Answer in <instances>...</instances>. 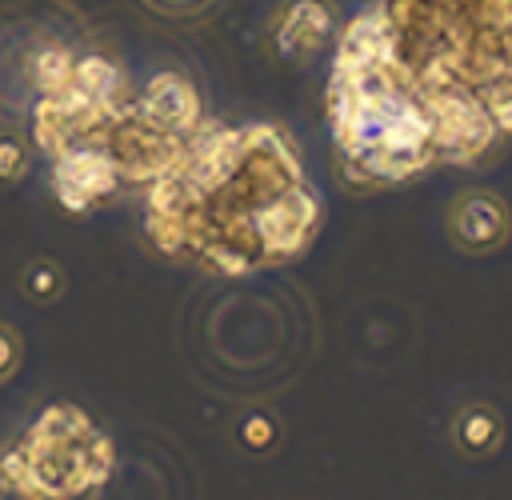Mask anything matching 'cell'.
Segmentation results:
<instances>
[{
  "instance_id": "cell-1",
  "label": "cell",
  "mask_w": 512,
  "mask_h": 500,
  "mask_svg": "<svg viewBox=\"0 0 512 500\" xmlns=\"http://www.w3.org/2000/svg\"><path fill=\"white\" fill-rule=\"evenodd\" d=\"M316 192L276 124L196 132L184 160L148 184V236L172 260L240 276L308 248L320 228Z\"/></svg>"
},
{
  "instance_id": "cell-2",
  "label": "cell",
  "mask_w": 512,
  "mask_h": 500,
  "mask_svg": "<svg viewBox=\"0 0 512 500\" xmlns=\"http://www.w3.org/2000/svg\"><path fill=\"white\" fill-rule=\"evenodd\" d=\"M372 12L428 104L440 164H472L512 136V0H380Z\"/></svg>"
},
{
  "instance_id": "cell-3",
  "label": "cell",
  "mask_w": 512,
  "mask_h": 500,
  "mask_svg": "<svg viewBox=\"0 0 512 500\" xmlns=\"http://www.w3.org/2000/svg\"><path fill=\"white\" fill-rule=\"evenodd\" d=\"M324 108L340 164L364 188L400 184L440 164L428 104L384 48L372 8L340 36Z\"/></svg>"
},
{
  "instance_id": "cell-4",
  "label": "cell",
  "mask_w": 512,
  "mask_h": 500,
  "mask_svg": "<svg viewBox=\"0 0 512 500\" xmlns=\"http://www.w3.org/2000/svg\"><path fill=\"white\" fill-rule=\"evenodd\" d=\"M8 492L16 496H84L112 472L108 436L72 404L48 408L16 452L0 460Z\"/></svg>"
},
{
  "instance_id": "cell-5",
  "label": "cell",
  "mask_w": 512,
  "mask_h": 500,
  "mask_svg": "<svg viewBox=\"0 0 512 500\" xmlns=\"http://www.w3.org/2000/svg\"><path fill=\"white\" fill-rule=\"evenodd\" d=\"M52 188L64 208L84 212V208L108 200L120 188V176L100 148L76 144V148H64L52 156Z\"/></svg>"
},
{
  "instance_id": "cell-6",
  "label": "cell",
  "mask_w": 512,
  "mask_h": 500,
  "mask_svg": "<svg viewBox=\"0 0 512 500\" xmlns=\"http://www.w3.org/2000/svg\"><path fill=\"white\" fill-rule=\"evenodd\" d=\"M140 104L180 132H200V96L184 76H172V72L152 76L148 88L140 92Z\"/></svg>"
},
{
  "instance_id": "cell-7",
  "label": "cell",
  "mask_w": 512,
  "mask_h": 500,
  "mask_svg": "<svg viewBox=\"0 0 512 500\" xmlns=\"http://www.w3.org/2000/svg\"><path fill=\"white\" fill-rule=\"evenodd\" d=\"M452 228H456V240L460 244H468V248H492L508 232V212H504V204L492 192H472V196L460 200Z\"/></svg>"
},
{
  "instance_id": "cell-8",
  "label": "cell",
  "mask_w": 512,
  "mask_h": 500,
  "mask_svg": "<svg viewBox=\"0 0 512 500\" xmlns=\"http://www.w3.org/2000/svg\"><path fill=\"white\" fill-rule=\"evenodd\" d=\"M328 24H332L328 4H320V0H296V4L288 8V16H284L276 40H280L284 52H292V56H308V52H316V44L324 40Z\"/></svg>"
},
{
  "instance_id": "cell-9",
  "label": "cell",
  "mask_w": 512,
  "mask_h": 500,
  "mask_svg": "<svg viewBox=\"0 0 512 500\" xmlns=\"http://www.w3.org/2000/svg\"><path fill=\"white\" fill-rule=\"evenodd\" d=\"M72 64L76 60L64 48H44L36 56V84H40V92H60L68 84V76H72Z\"/></svg>"
},
{
  "instance_id": "cell-10",
  "label": "cell",
  "mask_w": 512,
  "mask_h": 500,
  "mask_svg": "<svg viewBox=\"0 0 512 500\" xmlns=\"http://www.w3.org/2000/svg\"><path fill=\"white\" fill-rule=\"evenodd\" d=\"M24 164H28L24 144L12 140V136H4V140H0V180H16V176L24 172Z\"/></svg>"
},
{
  "instance_id": "cell-11",
  "label": "cell",
  "mask_w": 512,
  "mask_h": 500,
  "mask_svg": "<svg viewBox=\"0 0 512 500\" xmlns=\"http://www.w3.org/2000/svg\"><path fill=\"white\" fill-rule=\"evenodd\" d=\"M16 356H20V352H16L12 332H8V328H0V380H4V376L16 368Z\"/></svg>"
},
{
  "instance_id": "cell-12",
  "label": "cell",
  "mask_w": 512,
  "mask_h": 500,
  "mask_svg": "<svg viewBox=\"0 0 512 500\" xmlns=\"http://www.w3.org/2000/svg\"><path fill=\"white\" fill-rule=\"evenodd\" d=\"M8 492V480H4V468H0V496Z\"/></svg>"
}]
</instances>
